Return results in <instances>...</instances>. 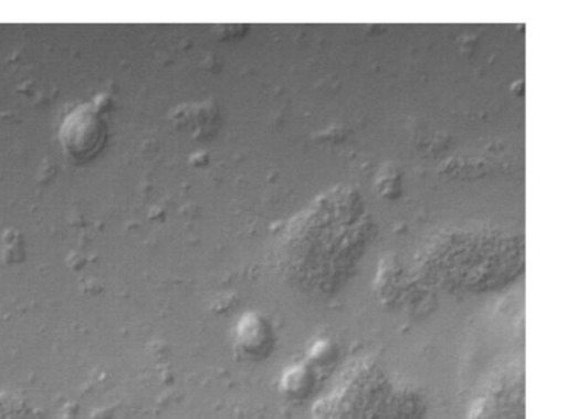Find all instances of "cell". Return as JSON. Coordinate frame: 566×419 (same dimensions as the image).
I'll list each match as a JSON object with an SVG mask.
<instances>
[{
	"mask_svg": "<svg viewBox=\"0 0 566 419\" xmlns=\"http://www.w3.org/2000/svg\"><path fill=\"white\" fill-rule=\"evenodd\" d=\"M419 390L380 363H352L331 392L313 409L312 419H426Z\"/></svg>",
	"mask_w": 566,
	"mask_h": 419,
	"instance_id": "6da1fadb",
	"label": "cell"
},
{
	"mask_svg": "<svg viewBox=\"0 0 566 419\" xmlns=\"http://www.w3.org/2000/svg\"><path fill=\"white\" fill-rule=\"evenodd\" d=\"M468 419H525V371L509 365L488 381Z\"/></svg>",
	"mask_w": 566,
	"mask_h": 419,
	"instance_id": "7a4b0ae2",
	"label": "cell"
},
{
	"mask_svg": "<svg viewBox=\"0 0 566 419\" xmlns=\"http://www.w3.org/2000/svg\"><path fill=\"white\" fill-rule=\"evenodd\" d=\"M104 122L90 105L72 112L61 128V142L76 159H86L97 154L104 144Z\"/></svg>",
	"mask_w": 566,
	"mask_h": 419,
	"instance_id": "3957f363",
	"label": "cell"
},
{
	"mask_svg": "<svg viewBox=\"0 0 566 419\" xmlns=\"http://www.w3.org/2000/svg\"><path fill=\"white\" fill-rule=\"evenodd\" d=\"M274 333L271 323L258 314L240 318L234 332V348L245 360L260 362L272 354Z\"/></svg>",
	"mask_w": 566,
	"mask_h": 419,
	"instance_id": "277c9868",
	"label": "cell"
},
{
	"mask_svg": "<svg viewBox=\"0 0 566 419\" xmlns=\"http://www.w3.org/2000/svg\"><path fill=\"white\" fill-rule=\"evenodd\" d=\"M285 398L302 400L307 398L313 388V376L311 368L306 365H296L285 371L282 384H280Z\"/></svg>",
	"mask_w": 566,
	"mask_h": 419,
	"instance_id": "5b68a950",
	"label": "cell"
},
{
	"mask_svg": "<svg viewBox=\"0 0 566 419\" xmlns=\"http://www.w3.org/2000/svg\"><path fill=\"white\" fill-rule=\"evenodd\" d=\"M0 419H46L19 395L0 390Z\"/></svg>",
	"mask_w": 566,
	"mask_h": 419,
	"instance_id": "8992f818",
	"label": "cell"
},
{
	"mask_svg": "<svg viewBox=\"0 0 566 419\" xmlns=\"http://www.w3.org/2000/svg\"><path fill=\"white\" fill-rule=\"evenodd\" d=\"M334 356L335 350L333 344L321 341V343H317L315 348L312 349L311 359L315 362L317 366H323L333 360Z\"/></svg>",
	"mask_w": 566,
	"mask_h": 419,
	"instance_id": "52a82bcc",
	"label": "cell"
}]
</instances>
